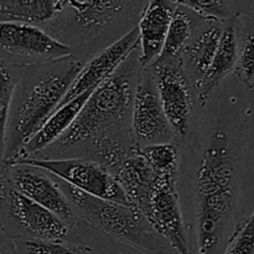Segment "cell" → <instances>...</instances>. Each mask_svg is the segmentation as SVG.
<instances>
[{
	"label": "cell",
	"instance_id": "18",
	"mask_svg": "<svg viewBox=\"0 0 254 254\" xmlns=\"http://www.w3.org/2000/svg\"><path fill=\"white\" fill-rule=\"evenodd\" d=\"M123 189L129 202L140 211L146 207L159 176L148 161L134 153L129 156L114 174Z\"/></svg>",
	"mask_w": 254,
	"mask_h": 254
},
{
	"label": "cell",
	"instance_id": "4",
	"mask_svg": "<svg viewBox=\"0 0 254 254\" xmlns=\"http://www.w3.org/2000/svg\"><path fill=\"white\" fill-rule=\"evenodd\" d=\"M146 5L144 0H66L59 15L41 27L87 64L136 29Z\"/></svg>",
	"mask_w": 254,
	"mask_h": 254
},
{
	"label": "cell",
	"instance_id": "6",
	"mask_svg": "<svg viewBox=\"0 0 254 254\" xmlns=\"http://www.w3.org/2000/svg\"><path fill=\"white\" fill-rule=\"evenodd\" d=\"M0 226L10 240L62 242L72 228L59 216L20 193L0 179Z\"/></svg>",
	"mask_w": 254,
	"mask_h": 254
},
{
	"label": "cell",
	"instance_id": "22",
	"mask_svg": "<svg viewBox=\"0 0 254 254\" xmlns=\"http://www.w3.org/2000/svg\"><path fill=\"white\" fill-rule=\"evenodd\" d=\"M134 153L143 156L158 176L179 178L181 163V146L178 141L136 145Z\"/></svg>",
	"mask_w": 254,
	"mask_h": 254
},
{
	"label": "cell",
	"instance_id": "1",
	"mask_svg": "<svg viewBox=\"0 0 254 254\" xmlns=\"http://www.w3.org/2000/svg\"><path fill=\"white\" fill-rule=\"evenodd\" d=\"M231 77L180 144L178 184L191 254H223L254 212V117L250 91Z\"/></svg>",
	"mask_w": 254,
	"mask_h": 254
},
{
	"label": "cell",
	"instance_id": "15",
	"mask_svg": "<svg viewBox=\"0 0 254 254\" xmlns=\"http://www.w3.org/2000/svg\"><path fill=\"white\" fill-rule=\"evenodd\" d=\"M225 22L205 20L184 51L181 62L196 89L207 74L220 47Z\"/></svg>",
	"mask_w": 254,
	"mask_h": 254
},
{
	"label": "cell",
	"instance_id": "25",
	"mask_svg": "<svg viewBox=\"0 0 254 254\" xmlns=\"http://www.w3.org/2000/svg\"><path fill=\"white\" fill-rule=\"evenodd\" d=\"M223 254H254V212L238 226Z\"/></svg>",
	"mask_w": 254,
	"mask_h": 254
},
{
	"label": "cell",
	"instance_id": "20",
	"mask_svg": "<svg viewBox=\"0 0 254 254\" xmlns=\"http://www.w3.org/2000/svg\"><path fill=\"white\" fill-rule=\"evenodd\" d=\"M205 20L207 19L198 15L197 12L184 5L183 2L178 1L165 46L158 60L181 61L184 51L190 44L193 34Z\"/></svg>",
	"mask_w": 254,
	"mask_h": 254
},
{
	"label": "cell",
	"instance_id": "7",
	"mask_svg": "<svg viewBox=\"0 0 254 254\" xmlns=\"http://www.w3.org/2000/svg\"><path fill=\"white\" fill-rule=\"evenodd\" d=\"M156 82L164 111L179 144L191 133L201 106L197 89L186 73L181 61L156 60L146 67Z\"/></svg>",
	"mask_w": 254,
	"mask_h": 254
},
{
	"label": "cell",
	"instance_id": "5",
	"mask_svg": "<svg viewBox=\"0 0 254 254\" xmlns=\"http://www.w3.org/2000/svg\"><path fill=\"white\" fill-rule=\"evenodd\" d=\"M56 180L87 227L140 254H178L135 206L102 200Z\"/></svg>",
	"mask_w": 254,
	"mask_h": 254
},
{
	"label": "cell",
	"instance_id": "2",
	"mask_svg": "<svg viewBox=\"0 0 254 254\" xmlns=\"http://www.w3.org/2000/svg\"><path fill=\"white\" fill-rule=\"evenodd\" d=\"M140 47L92 93L61 139L27 159H88L116 174L138 145L133 134V106L144 72Z\"/></svg>",
	"mask_w": 254,
	"mask_h": 254
},
{
	"label": "cell",
	"instance_id": "24",
	"mask_svg": "<svg viewBox=\"0 0 254 254\" xmlns=\"http://www.w3.org/2000/svg\"><path fill=\"white\" fill-rule=\"evenodd\" d=\"M184 5L192 9L207 20L226 22L238 16L236 1L227 0H181Z\"/></svg>",
	"mask_w": 254,
	"mask_h": 254
},
{
	"label": "cell",
	"instance_id": "14",
	"mask_svg": "<svg viewBox=\"0 0 254 254\" xmlns=\"http://www.w3.org/2000/svg\"><path fill=\"white\" fill-rule=\"evenodd\" d=\"M176 5L175 0H151L144 9L138 24L140 62L144 68L160 57Z\"/></svg>",
	"mask_w": 254,
	"mask_h": 254
},
{
	"label": "cell",
	"instance_id": "3",
	"mask_svg": "<svg viewBox=\"0 0 254 254\" xmlns=\"http://www.w3.org/2000/svg\"><path fill=\"white\" fill-rule=\"evenodd\" d=\"M83 66L71 56L21 68L2 124V163H10L21 154L30 139L59 109Z\"/></svg>",
	"mask_w": 254,
	"mask_h": 254
},
{
	"label": "cell",
	"instance_id": "19",
	"mask_svg": "<svg viewBox=\"0 0 254 254\" xmlns=\"http://www.w3.org/2000/svg\"><path fill=\"white\" fill-rule=\"evenodd\" d=\"M66 0H1L0 24L44 26L59 15Z\"/></svg>",
	"mask_w": 254,
	"mask_h": 254
},
{
	"label": "cell",
	"instance_id": "9",
	"mask_svg": "<svg viewBox=\"0 0 254 254\" xmlns=\"http://www.w3.org/2000/svg\"><path fill=\"white\" fill-rule=\"evenodd\" d=\"M11 163H24L44 169L60 180L73 186L84 193L106 201L131 205L119 185L116 176L104 166L88 159H16Z\"/></svg>",
	"mask_w": 254,
	"mask_h": 254
},
{
	"label": "cell",
	"instance_id": "28",
	"mask_svg": "<svg viewBox=\"0 0 254 254\" xmlns=\"http://www.w3.org/2000/svg\"><path fill=\"white\" fill-rule=\"evenodd\" d=\"M250 101H251V108H252L253 117H254V88L250 91Z\"/></svg>",
	"mask_w": 254,
	"mask_h": 254
},
{
	"label": "cell",
	"instance_id": "11",
	"mask_svg": "<svg viewBox=\"0 0 254 254\" xmlns=\"http://www.w3.org/2000/svg\"><path fill=\"white\" fill-rule=\"evenodd\" d=\"M178 181L179 178L174 176H159L148 205L141 212L176 253L191 254Z\"/></svg>",
	"mask_w": 254,
	"mask_h": 254
},
{
	"label": "cell",
	"instance_id": "13",
	"mask_svg": "<svg viewBox=\"0 0 254 254\" xmlns=\"http://www.w3.org/2000/svg\"><path fill=\"white\" fill-rule=\"evenodd\" d=\"M139 46H140L139 30L136 27L128 35H126L123 39L92 57L87 64H84L83 68L77 76L69 91L67 92L60 107L78 98L82 94L96 91L104 81H107L117 71L124 60Z\"/></svg>",
	"mask_w": 254,
	"mask_h": 254
},
{
	"label": "cell",
	"instance_id": "23",
	"mask_svg": "<svg viewBox=\"0 0 254 254\" xmlns=\"http://www.w3.org/2000/svg\"><path fill=\"white\" fill-rule=\"evenodd\" d=\"M14 254H97L92 247L79 243L50 241L10 240Z\"/></svg>",
	"mask_w": 254,
	"mask_h": 254
},
{
	"label": "cell",
	"instance_id": "12",
	"mask_svg": "<svg viewBox=\"0 0 254 254\" xmlns=\"http://www.w3.org/2000/svg\"><path fill=\"white\" fill-rule=\"evenodd\" d=\"M131 122L138 145L178 141L164 111L155 79L148 68L144 69L136 88Z\"/></svg>",
	"mask_w": 254,
	"mask_h": 254
},
{
	"label": "cell",
	"instance_id": "16",
	"mask_svg": "<svg viewBox=\"0 0 254 254\" xmlns=\"http://www.w3.org/2000/svg\"><path fill=\"white\" fill-rule=\"evenodd\" d=\"M237 64V25L235 19L223 24V34L215 60L197 89L198 103L205 107L221 84L233 76Z\"/></svg>",
	"mask_w": 254,
	"mask_h": 254
},
{
	"label": "cell",
	"instance_id": "21",
	"mask_svg": "<svg viewBox=\"0 0 254 254\" xmlns=\"http://www.w3.org/2000/svg\"><path fill=\"white\" fill-rule=\"evenodd\" d=\"M237 25V64L233 76L248 91L254 88V21L248 17H236Z\"/></svg>",
	"mask_w": 254,
	"mask_h": 254
},
{
	"label": "cell",
	"instance_id": "26",
	"mask_svg": "<svg viewBox=\"0 0 254 254\" xmlns=\"http://www.w3.org/2000/svg\"><path fill=\"white\" fill-rule=\"evenodd\" d=\"M21 68L14 66L0 64V74H1V92H0V111H1V123L6 121L10 104L14 96L15 87L19 81Z\"/></svg>",
	"mask_w": 254,
	"mask_h": 254
},
{
	"label": "cell",
	"instance_id": "8",
	"mask_svg": "<svg viewBox=\"0 0 254 254\" xmlns=\"http://www.w3.org/2000/svg\"><path fill=\"white\" fill-rule=\"evenodd\" d=\"M71 56H73L72 50L41 26L0 24V64L24 68Z\"/></svg>",
	"mask_w": 254,
	"mask_h": 254
},
{
	"label": "cell",
	"instance_id": "17",
	"mask_svg": "<svg viewBox=\"0 0 254 254\" xmlns=\"http://www.w3.org/2000/svg\"><path fill=\"white\" fill-rule=\"evenodd\" d=\"M93 92H88L68 103L60 107L54 114L49 118V121L41 127L39 131L30 139L29 143L22 149L21 154L16 159H27L37 155L39 153L44 151L50 145L56 143L59 139L64 135L67 130L72 127L77 117L79 116L81 111L83 109L84 104L89 99ZM15 159V160H16ZM14 161V160H12ZM11 163V161H10Z\"/></svg>",
	"mask_w": 254,
	"mask_h": 254
},
{
	"label": "cell",
	"instance_id": "27",
	"mask_svg": "<svg viewBox=\"0 0 254 254\" xmlns=\"http://www.w3.org/2000/svg\"><path fill=\"white\" fill-rule=\"evenodd\" d=\"M236 6H237L238 16L248 17L252 21H254V1H236Z\"/></svg>",
	"mask_w": 254,
	"mask_h": 254
},
{
	"label": "cell",
	"instance_id": "10",
	"mask_svg": "<svg viewBox=\"0 0 254 254\" xmlns=\"http://www.w3.org/2000/svg\"><path fill=\"white\" fill-rule=\"evenodd\" d=\"M1 180L59 216L72 230L78 226V217L72 203L60 188L56 178L44 169L24 163H2Z\"/></svg>",
	"mask_w": 254,
	"mask_h": 254
}]
</instances>
